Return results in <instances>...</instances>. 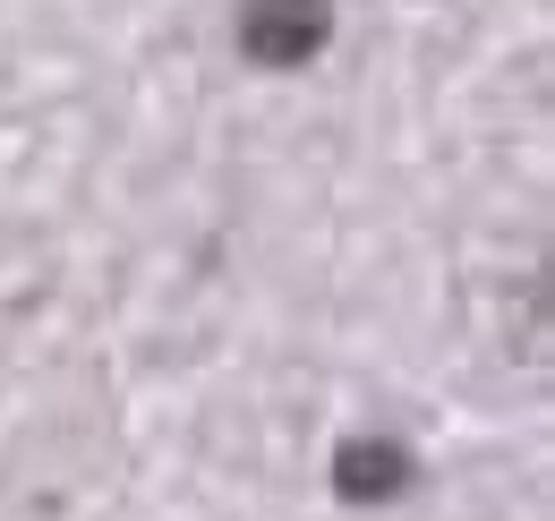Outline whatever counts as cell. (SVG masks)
Segmentation results:
<instances>
[{"label": "cell", "mask_w": 555, "mask_h": 521, "mask_svg": "<svg viewBox=\"0 0 555 521\" xmlns=\"http://www.w3.org/2000/svg\"><path fill=\"white\" fill-rule=\"evenodd\" d=\"M240 43L266 68H299L334 43V0H248L240 9Z\"/></svg>", "instance_id": "6da1fadb"}, {"label": "cell", "mask_w": 555, "mask_h": 521, "mask_svg": "<svg viewBox=\"0 0 555 521\" xmlns=\"http://www.w3.org/2000/svg\"><path fill=\"white\" fill-rule=\"evenodd\" d=\"M334 479H343V496H359V505H367V496H393V487L411 479V454H402L393 436H350Z\"/></svg>", "instance_id": "7a4b0ae2"}]
</instances>
